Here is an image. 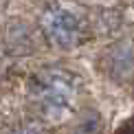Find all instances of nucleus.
<instances>
[{
  "label": "nucleus",
  "mask_w": 134,
  "mask_h": 134,
  "mask_svg": "<svg viewBox=\"0 0 134 134\" xmlns=\"http://www.w3.org/2000/svg\"><path fill=\"white\" fill-rule=\"evenodd\" d=\"M9 134H46V130H44L37 121H22V123H18Z\"/></svg>",
  "instance_id": "423d86ee"
},
{
  "label": "nucleus",
  "mask_w": 134,
  "mask_h": 134,
  "mask_svg": "<svg viewBox=\"0 0 134 134\" xmlns=\"http://www.w3.org/2000/svg\"><path fill=\"white\" fill-rule=\"evenodd\" d=\"M103 130V121L99 112H94V110H86L79 119H77V123L72 125V132L70 134H101Z\"/></svg>",
  "instance_id": "20e7f679"
},
{
  "label": "nucleus",
  "mask_w": 134,
  "mask_h": 134,
  "mask_svg": "<svg viewBox=\"0 0 134 134\" xmlns=\"http://www.w3.org/2000/svg\"><path fill=\"white\" fill-rule=\"evenodd\" d=\"M22 26H13V31H7V37H4V48L7 53H24V51H31V37L29 33H20Z\"/></svg>",
  "instance_id": "39448f33"
},
{
  "label": "nucleus",
  "mask_w": 134,
  "mask_h": 134,
  "mask_svg": "<svg viewBox=\"0 0 134 134\" xmlns=\"http://www.w3.org/2000/svg\"><path fill=\"white\" fill-rule=\"evenodd\" d=\"M40 29L48 44L62 51L81 46L90 35V20L86 9L72 0H53L40 13Z\"/></svg>",
  "instance_id": "f03ea898"
},
{
  "label": "nucleus",
  "mask_w": 134,
  "mask_h": 134,
  "mask_svg": "<svg viewBox=\"0 0 134 134\" xmlns=\"http://www.w3.org/2000/svg\"><path fill=\"white\" fill-rule=\"evenodd\" d=\"M29 99L37 114L44 119H62L75 110L81 92V81L68 68L46 66L29 79Z\"/></svg>",
  "instance_id": "f257e3e1"
},
{
  "label": "nucleus",
  "mask_w": 134,
  "mask_h": 134,
  "mask_svg": "<svg viewBox=\"0 0 134 134\" xmlns=\"http://www.w3.org/2000/svg\"><path fill=\"white\" fill-rule=\"evenodd\" d=\"M105 70L114 79H125L134 72V44L119 42L105 53Z\"/></svg>",
  "instance_id": "7ed1b4c3"
},
{
  "label": "nucleus",
  "mask_w": 134,
  "mask_h": 134,
  "mask_svg": "<svg viewBox=\"0 0 134 134\" xmlns=\"http://www.w3.org/2000/svg\"><path fill=\"white\" fill-rule=\"evenodd\" d=\"M116 134H134V119H127L125 123L116 130Z\"/></svg>",
  "instance_id": "0eeeda50"
}]
</instances>
